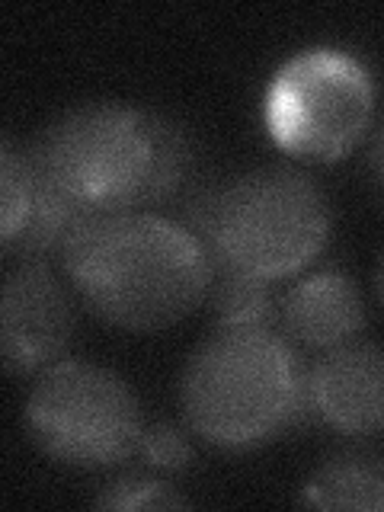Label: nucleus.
I'll return each instance as SVG.
<instances>
[{
	"label": "nucleus",
	"mask_w": 384,
	"mask_h": 512,
	"mask_svg": "<svg viewBox=\"0 0 384 512\" xmlns=\"http://www.w3.org/2000/svg\"><path fill=\"white\" fill-rule=\"evenodd\" d=\"M308 413L346 436L384 432V349L343 343L327 349L304 381Z\"/></svg>",
	"instance_id": "nucleus-8"
},
{
	"label": "nucleus",
	"mask_w": 384,
	"mask_h": 512,
	"mask_svg": "<svg viewBox=\"0 0 384 512\" xmlns=\"http://www.w3.org/2000/svg\"><path fill=\"white\" fill-rule=\"evenodd\" d=\"M378 295L384 301V260H381V269H378Z\"/></svg>",
	"instance_id": "nucleus-16"
},
{
	"label": "nucleus",
	"mask_w": 384,
	"mask_h": 512,
	"mask_svg": "<svg viewBox=\"0 0 384 512\" xmlns=\"http://www.w3.org/2000/svg\"><path fill=\"white\" fill-rule=\"evenodd\" d=\"M215 317L218 327H269L276 317V298L269 292V282L221 269L215 285Z\"/></svg>",
	"instance_id": "nucleus-11"
},
{
	"label": "nucleus",
	"mask_w": 384,
	"mask_h": 512,
	"mask_svg": "<svg viewBox=\"0 0 384 512\" xmlns=\"http://www.w3.org/2000/svg\"><path fill=\"white\" fill-rule=\"evenodd\" d=\"M26 154L39 180L80 218L144 212V205L164 202L189 170L183 128L122 103L64 112Z\"/></svg>",
	"instance_id": "nucleus-1"
},
{
	"label": "nucleus",
	"mask_w": 384,
	"mask_h": 512,
	"mask_svg": "<svg viewBox=\"0 0 384 512\" xmlns=\"http://www.w3.org/2000/svg\"><path fill=\"white\" fill-rule=\"evenodd\" d=\"M26 429L48 458L71 468H112L141 445L135 391L93 362H55L26 400Z\"/></svg>",
	"instance_id": "nucleus-6"
},
{
	"label": "nucleus",
	"mask_w": 384,
	"mask_h": 512,
	"mask_svg": "<svg viewBox=\"0 0 384 512\" xmlns=\"http://www.w3.org/2000/svg\"><path fill=\"white\" fill-rule=\"evenodd\" d=\"M368 167H372L375 183L384 189V119L375 125L372 141H368Z\"/></svg>",
	"instance_id": "nucleus-15"
},
{
	"label": "nucleus",
	"mask_w": 384,
	"mask_h": 512,
	"mask_svg": "<svg viewBox=\"0 0 384 512\" xmlns=\"http://www.w3.org/2000/svg\"><path fill=\"white\" fill-rule=\"evenodd\" d=\"M100 509H186L189 500L183 493H176L164 480L148 477H122L116 484H109L96 496Z\"/></svg>",
	"instance_id": "nucleus-13"
},
{
	"label": "nucleus",
	"mask_w": 384,
	"mask_h": 512,
	"mask_svg": "<svg viewBox=\"0 0 384 512\" xmlns=\"http://www.w3.org/2000/svg\"><path fill=\"white\" fill-rule=\"evenodd\" d=\"M301 503L317 509H375L384 512V461L349 455L333 458L301 490Z\"/></svg>",
	"instance_id": "nucleus-10"
},
{
	"label": "nucleus",
	"mask_w": 384,
	"mask_h": 512,
	"mask_svg": "<svg viewBox=\"0 0 384 512\" xmlns=\"http://www.w3.org/2000/svg\"><path fill=\"white\" fill-rule=\"evenodd\" d=\"M282 324L304 346L336 349L362 330L365 304L346 272L324 269L288 288L282 298Z\"/></svg>",
	"instance_id": "nucleus-9"
},
{
	"label": "nucleus",
	"mask_w": 384,
	"mask_h": 512,
	"mask_svg": "<svg viewBox=\"0 0 384 512\" xmlns=\"http://www.w3.org/2000/svg\"><path fill=\"white\" fill-rule=\"evenodd\" d=\"M138 455L154 464V468H164V471H180L192 461V445L176 426L160 423L154 429H144L141 445H138Z\"/></svg>",
	"instance_id": "nucleus-14"
},
{
	"label": "nucleus",
	"mask_w": 384,
	"mask_h": 512,
	"mask_svg": "<svg viewBox=\"0 0 384 512\" xmlns=\"http://www.w3.org/2000/svg\"><path fill=\"white\" fill-rule=\"evenodd\" d=\"M308 372L269 327H218L180 381L186 423L221 448H253L308 413Z\"/></svg>",
	"instance_id": "nucleus-3"
},
{
	"label": "nucleus",
	"mask_w": 384,
	"mask_h": 512,
	"mask_svg": "<svg viewBox=\"0 0 384 512\" xmlns=\"http://www.w3.org/2000/svg\"><path fill=\"white\" fill-rule=\"evenodd\" d=\"M192 234L221 269L272 282L295 276L327 247L330 202L304 173L260 167L208 192Z\"/></svg>",
	"instance_id": "nucleus-4"
},
{
	"label": "nucleus",
	"mask_w": 384,
	"mask_h": 512,
	"mask_svg": "<svg viewBox=\"0 0 384 512\" xmlns=\"http://www.w3.org/2000/svg\"><path fill=\"white\" fill-rule=\"evenodd\" d=\"M375 116L368 68L340 48L288 58L266 90V128L285 154L333 164L365 138Z\"/></svg>",
	"instance_id": "nucleus-5"
},
{
	"label": "nucleus",
	"mask_w": 384,
	"mask_h": 512,
	"mask_svg": "<svg viewBox=\"0 0 384 512\" xmlns=\"http://www.w3.org/2000/svg\"><path fill=\"white\" fill-rule=\"evenodd\" d=\"M0 189H4V224H0V240L10 247L36 205V180H32L29 154L20 151L10 138L0 144Z\"/></svg>",
	"instance_id": "nucleus-12"
},
{
	"label": "nucleus",
	"mask_w": 384,
	"mask_h": 512,
	"mask_svg": "<svg viewBox=\"0 0 384 512\" xmlns=\"http://www.w3.org/2000/svg\"><path fill=\"white\" fill-rule=\"evenodd\" d=\"M74 336V308L61 282L39 263L16 266L4 282L0 340L13 375L52 368Z\"/></svg>",
	"instance_id": "nucleus-7"
},
{
	"label": "nucleus",
	"mask_w": 384,
	"mask_h": 512,
	"mask_svg": "<svg viewBox=\"0 0 384 512\" xmlns=\"http://www.w3.org/2000/svg\"><path fill=\"white\" fill-rule=\"evenodd\" d=\"M84 304L125 330H164L199 308L215 260L183 224L151 212L84 218L61 247Z\"/></svg>",
	"instance_id": "nucleus-2"
}]
</instances>
